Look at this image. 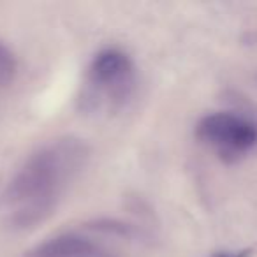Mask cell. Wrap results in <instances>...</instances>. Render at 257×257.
I'll return each mask as SVG.
<instances>
[{
  "label": "cell",
  "instance_id": "2",
  "mask_svg": "<svg viewBox=\"0 0 257 257\" xmlns=\"http://www.w3.org/2000/svg\"><path fill=\"white\" fill-rule=\"evenodd\" d=\"M136 67L125 51L109 48L93 57L86 74L83 106L93 111L100 107H120L133 95Z\"/></svg>",
  "mask_w": 257,
  "mask_h": 257
},
{
  "label": "cell",
  "instance_id": "6",
  "mask_svg": "<svg viewBox=\"0 0 257 257\" xmlns=\"http://www.w3.org/2000/svg\"><path fill=\"white\" fill-rule=\"evenodd\" d=\"M92 227L95 231L107 232V234H121V236L133 234V225L123 224V222H118V220H99Z\"/></svg>",
  "mask_w": 257,
  "mask_h": 257
},
{
  "label": "cell",
  "instance_id": "3",
  "mask_svg": "<svg viewBox=\"0 0 257 257\" xmlns=\"http://www.w3.org/2000/svg\"><path fill=\"white\" fill-rule=\"evenodd\" d=\"M197 136L225 157H236L257 145V125L232 113H213L197 125Z\"/></svg>",
  "mask_w": 257,
  "mask_h": 257
},
{
  "label": "cell",
  "instance_id": "5",
  "mask_svg": "<svg viewBox=\"0 0 257 257\" xmlns=\"http://www.w3.org/2000/svg\"><path fill=\"white\" fill-rule=\"evenodd\" d=\"M16 57L4 43H0V86H6L15 79L16 76Z\"/></svg>",
  "mask_w": 257,
  "mask_h": 257
},
{
  "label": "cell",
  "instance_id": "1",
  "mask_svg": "<svg viewBox=\"0 0 257 257\" xmlns=\"http://www.w3.org/2000/svg\"><path fill=\"white\" fill-rule=\"evenodd\" d=\"M88 147L78 138H62L34 154L13 176L4 199L23 227H34L55 210L62 187L83 169Z\"/></svg>",
  "mask_w": 257,
  "mask_h": 257
},
{
  "label": "cell",
  "instance_id": "7",
  "mask_svg": "<svg viewBox=\"0 0 257 257\" xmlns=\"http://www.w3.org/2000/svg\"><path fill=\"white\" fill-rule=\"evenodd\" d=\"M246 253H243V252H239V253H229V252H224V253H218V255H215V257H245Z\"/></svg>",
  "mask_w": 257,
  "mask_h": 257
},
{
  "label": "cell",
  "instance_id": "4",
  "mask_svg": "<svg viewBox=\"0 0 257 257\" xmlns=\"http://www.w3.org/2000/svg\"><path fill=\"white\" fill-rule=\"evenodd\" d=\"M95 245L92 239L76 232H65L46 239L30 252V257H93Z\"/></svg>",
  "mask_w": 257,
  "mask_h": 257
}]
</instances>
